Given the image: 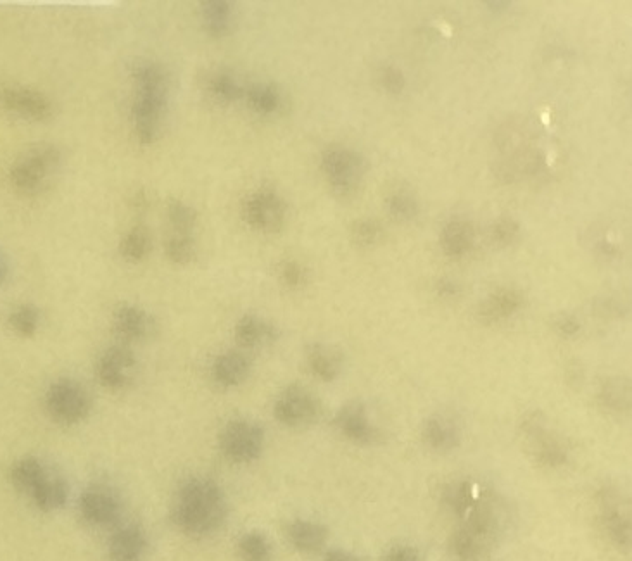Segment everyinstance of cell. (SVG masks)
Listing matches in <instances>:
<instances>
[{"mask_svg": "<svg viewBox=\"0 0 632 561\" xmlns=\"http://www.w3.org/2000/svg\"><path fill=\"white\" fill-rule=\"evenodd\" d=\"M170 520L182 536L194 541L216 536L227 524V492L209 475H189L173 492Z\"/></svg>", "mask_w": 632, "mask_h": 561, "instance_id": "1", "label": "cell"}, {"mask_svg": "<svg viewBox=\"0 0 632 561\" xmlns=\"http://www.w3.org/2000/svg\"><path fill=\"white\" fill-rule=\"evenodd\" d=\"M132 132L140 145L158 142L170 102V76L165 66L142 59L132 66Z\"/></svg>", "mask_w": 632, "mask_h": 561, "instance_id": "2", "label": "cell"}, {"mask_svg": "<svg viewBox=\"0 0 632 561\" xmlns=\"http://www.w3.org/2000/svg\"><path fill=\"white\" fill-rule=\"evenodd\" d=\"M63 166V152L54 144L32 145L21 152L9 168V183L14 192L35 196L44 192Z\"/></svg>", "mask_w": 632, "mask_h": 561, "instance_id": "3", "label": "cell"}, {"mask_svg": "<svg viewBox=\"0 0 632 561\" xmlns=\"http://www.w3.org/2000/svg\"><path fill=\"white\" fill-rule=\"evenodd\" d=\"M44 406L52 422L63 427H76L87 422L94 408V399L80 380L61 377L47 387Z\"/></svg>", "mask_w": 632, "mask_h": 561, "instance_id": "4", "label": "cell"}, {"mask_svg": "<svg viewBox=\"0 0 632 561\" xmlns=\"http://www.w3.org/2000/svg\"><path fill=\"white\" fill-rule=\"evenodd\" d=\"M266 435L260 423L251 418H232L218 434V448L234 465H251L265 451Z\"/></svg>", "mask_w": 632, "mask_h": 561, "instance_id": "5", "label": "cell"}, {"mask_svg": "<svg viewBox=\"0 0 632 561\" xmlns=\"http://www.w3.org/2000/svg\"><path fill=\"white\" fill-rule=\"evenodd\" d=\"M76 510L80 520L90 529H114L123 522L125 503L113 486L94 482L80 492Z\"/></svg>", "mask_w": 632, "mask_h": 561, "instance_id": "6", "label": "cell"}, {"mask_svg": "<svg viewBox=\"0 0 632 561\" xmlns=\"http://www.w3.org/2000/svg\"><path fill=\"white\" fill-rule=\"evenodd\" d=\"M95 379L106 391L118 394L135 384L139 375V361L133 349L125 344H111L102 349L94 365Z\"/></svg>", "mask_w": 632, "mask_h": 561, "instance_id": "7", "label": "cell"}, {"mask_svg": "<svg viewBox=\"0 0 632 561\" xmlns=\"http://www.w3.org/2000/svg\"><path fill=\"white\" fill-rule=\"evenodd\" d=\"M273 415L284 427L306 429L322 415V403L303 385H289L275 399Z\"/></svg>", "mask_w": 632, "mask_h": 561, "instance_id": "8", "label": "cell"}, {"mask_svg": "<svg viewBox=\"0 0 632 561\" xmlns=\"http://www.w3.org/2000/svg\"><path fill=\"white\" fill-rule=\"evenodd\" d=\"M0 111L21 120L42 123V121L51 120L54 116V104L40 90L16 85V83H2L0 85Z\"/></svg>", "mask_w": 632, "mask_h": 561, "instance_id": "9", "label": "cell"}, {"mask_svg": "<svg viewBox=\"0 0 632 561\" xmlns=\"http://www.w3.org/2000/svg\"><path fill=\"white\" fill-rule=\"evenodd\" d=\"M287 208L282 197L277 190L263 189L254 190L246 201L242 204V218L249 227L256 232L263 234H273L279 232L284 225Z\"/></svg>", "mask_w": 632, "mask_h": 561, "instance_id": "10", "label": "cell"}, {"mask_svg": "<svg viewBox=\"0 0 632 561\" xmlns=\"http://www.w3.org/2000/svg\"><path fill=\"white\" fill-rule=\"evenodd\" d=\"M320 166L332 189L341 194H348L358 185L365 168L356 152L339 145H332L323 151Z\"/></svg>", "mask_w": 632, "mask_h": 561, "instance_id": "11", "label": "cell"}, {"mask_svg": "<svg viewBox=\"0 0 632 561\" xmlns=\"http://www.w3.org/2000/svg\"><path fill=\"white\" fill-rule=\"evenodd\" d=\"M151 539L139 522H121L111 529L106 543L108 561H146Z\"/></svg>", "mask_w": 632, "mask_h": 561, "instance_id": "12", "label": "cell"}, {"mask_svg": "<svg viewBox=\"0 0 632 561\" xmlns=\"http://www.w3.org/2000/svg\"><path fill=\"white\" fill-rule=\"evenodd\" d=\"M111 327L118 341L125 346L142 344L156 334L154 316L137 304L123 303L114 309L111 316Z\"/></svg>", "mask_w": 632, "mask_h": 561, "instance_id": "13", "label": "cell"}, {"mask_svg": "<svg viewBox=\"0 0 632 561\" xmlns=\"http://www.w3.org/2000/svg\"><path fill=\"white\" fill-rule=\"evenodd\" d=\"M334 425L342 437L360 446L377 444L382 439V432L370 420L367 406L358 401L344 404L335 415Z\"/></svg>", "mask_w": 632, "mask_h": 561, "instance_id": "14", "label": "cell"}, {"mask_svg": "<svg viewBox=\"0 0 632 561\" xmlns=\"http://www.w3.org/2000/svg\"><path fill=\"white\" fill-rule=\"evenodd\" d=\"M251 372H253L251 360L241 349H228L216 354L209 368L211 379L222 389L241 387L249 379Z\"/></svg>", "mask_w": 632, "mask_h": 561, "instance_id": "15", "label": "cell"}, {"mask_svg": "<svg viewBox=\"0 0 632 561\" xmlns=\"http://www.w3.org/2000/svg\"><path fill=\"white\" fill-rule=\"evenodd\" d=\"M524 432L527 439L531 441L534 458L543 467L558 468L567 463V451L563 448L562 442L544 429V425L538 417L527 418Z\"/></svg>", "mask_w": 632, "mask_h": 561, "instance_id": "16", "label": "cell"}, {"mask_svg": "<svg viewBox=\"0 0 632 561\" xmlns=\"http://www.w3.org/2000/svg\"><path fill=\"white\" fill-rule=\"evenodd\" d=\"M285 539L303 555H315L327 546L329 529L311 518H294L285 525Z\"/></svg>", "mask_w": 632, "mask_h": 561, "instance_id": "17", "label": "cell"}, {"mask_svg": "<svg viewBox=\"0 0 632 561\" xmlns=\"http://www.w3.org/2000/svg\"><path fill=\"white\" fill-rule=\"evenodd\" d=\"M601 527L617 548H629L631 520L627 511L622 508L619 496H615L612 491H605L601 496Z\"/></svg>", "mask_w": 632, "mask_h": 561, "instance_id": "18", "label": "cell"}, {"mask_svg": "<svg viewBox=\"0 0 632 561\" xmlns=\"http://www.w3.org/2000/svg\"><path fill=\"white\" fill-rule=\"evenodd\" d=\"M30 503L42 513H56L66 508L70 501V486L68 480L64 479L61 473L56 470H49L44 479L40 480L32 492H30Z\"/></svg>", "mask_w": 632, "mask_h": 561, "instance_id": "19", "label": "cell"}, {"mask_svg": "<svg viewBox=\"0 0 632 561\" xmlns=\"http://www.w3.org/2000/svg\"><path fill=\"white\" fill-rule=\"evenodd\" d=\"M235 341L242 349H263L279 339V330L263 316L244 315L234 328Z\"/></svg>", "mask_w": 632, "mask_h": 561, "instance_id": "20", "label": "cell"}, {"mask_svg": "<svg viewBox=\"0 0 632 561\" xmlns=\"http://www.w3.org/2000/svg\"><path fill=\"white\" fill-rule=\"evenodd\" d=\"M203 85L208 97L225 106L241 101L246 95V87L242 85L234 71L227 68L209 71L208 75L204 76Z\"/></svg>", "mask_w": 632, "mask_h": 561, "instance_id": "21", "label": "cell"}, {"mask_svg": "<svg viewBox=\"0 0 632 561\" xmlns=\"http://www.w3.org/2000/svg\"><path fill=\"white\" fill-rule=\"evenodd\" d=\"M199 18L204 32L208 33L209 37H227L234 28V4L227 0H208L199 7Z\"/></svg>", "mask_w": 632, "mask_h": 561, "instance_id": "22", "label": "cell"}, {"mask_svg": "<svg viewBox=\"0 0 632 561\" xmlns=\"http://www.w3.org/2000/svg\"><path fill=\"white\" fill-rule=\"evenodd\" d=\"M308 370L315 379L334 382L342 372V356L329 344H311L306 351Z\"/></svg>", "mask_w": 632, "mask_h": 561, "instance_id": "23", "label": "cell"}, {"mask_svg": "<svg viewBox=\"0 0 632 561\" xmlns=\"http://www.w3.org/2000/svg\"><path fill=\"white\" fill-rule=\"evenodd\" d=\"M49 470L51 468L47 467V463L37 456H23L14 461L13 467L9 470V480L19 494L28 498L30 492L40 484V480L44 479Z\"/></svg>", "mask_w": 632, "mask_h": 561, "instance_id": "24", "label": "cell"}, {"mask_svg": "<svg viewBox=\"0 0 632 561\" xmlns=\"http://www.w3.org/2000/svg\"><path fill=\"white\" fill-rule=\"evenodd\" d=\"M424 441L430 449L439 453H448L460 444V430L456 423L446 415H434L425 422Z\"/></svg>", "mask_w": 632, "mask_h": 561, "instance_id": "25", "label": "cell"}, {"mask_svg": "<svg viewBox=\"0 0 632 561\" xmlns=\"http://www.w3.org/2000/svg\"><path fill=\"white\" fill-rule=\"evenodd\" d=\"M441 246L451 258H462L474 246V228L465 220H451L444 225Z\"/></svg>", "mask_w": 632, "mask_h": 561, "instance_id": "26", "label": "cell"}, {"mask_svg": "<svg viewBox=\"0 0 632 561\" xmlns=\"http://www.w3.org/2000/svg\"><path fill=\"white\" fill-rule=\"evenodd\" d=\"M491 544L493 543L462 527L449 539V551L456 561H482L489 553Z\"/></svg>", "mask_w": 632, "mask_h": 561, "instance_id": "27", "label": "cell"}, {"mask_svg": "<svg viewBox=\"0 0 632 561\" xmlns=\"http://www.w3.org/2000/svg\"><path fill=\"white\" fill-rule=\"evenodd\" d=\"M151 249V232L146 225H133L132 228H128L121 237L120 246H118L121 258L125 259L127 263L144 261L151 254Z\"/></svg>", "mask_w": 632, "mask_h": 561, "instance_id": "28", "label": "cell"}, {"mask_svg": "<svg viewBox=\"0 0 632 561\" xmlns=\"http://www.w3.org/2000/svg\"><path fill=\"white\" fill-rule=\"evenodd\" d=\"M520 306H522V297L517 290H496L493 296L482 304V316H484V320L498 322V320H505L508 316L515 315Z\"/></svg>", "mask_w": 632, "mask_h": 561, "instance_id": "29", "label": "cell"}, {"mask_svg": "<svg viewBox=\"0 0 632 561\" xmlns=\"http://www.w3.org/2000/svg\"><path fill=\"white\" fill-rule=\"evenodd\" d=\"M244 99L254 113L265 114V116L277 113L282 106V94L272 83H253L249 89H246Z\"/></svg>", "mask_w": 632, "mask_h": 561, "instance_id": "30", "label": "cell"}, {"mask_svg": "<svg viewBox=\"0 0 632 561\" xmlns=\"http://www.w3.org/2000/svg\"><path fill=\"white\" fill-rule=\"evenodd\" d=\"M237 555L242 561H272V543L260 530H247L237 541Z\"/></svg>", "mask_w": 632, "mask_h": 561, "instance_id": "31", "label": "cell"}, {"mask_svg": "<svg viewBox=\"0 0 632 561\" xmlns=\"http://www.w3.org/2000/svg\"><path fill=\"white\" fill-rule=\"evenodd\" d=\"M165 254L173 265H190L197 258V240L194 234L168 232L165 237Z\"/></svg>", "mask_w": 632, "mask_h": 561, "instance_id": "32", "label": "cell"}, {"mask_svg": "<svg viewBox=\"0 0 632 561\" xmlns=\"http://www.w3.org/2000/svg\"><path fill=\"white\" fill-rule=\"evenodd\" d=\"M166 221L170 225V232L177 234H196L197 215L196 208L182 199H171L166 206Z\"/></svg>", "mask_w": 632, "mask_h": 561, "instance_id": "33", "label": "cell"}, {"mask_svg": "<svg viewBox=\"0 0 632 561\" xmlns=\"http://www.w3.org/2000/svg\"><path fill=\"white\" fill-rule=\"evenodd\" d=\"M42 322V315L33 304H19L9 313V327L14 334L23 339H30L37 334Z\"/></svg>", "mask_w": 632, "mask_h": 561, "instance_id": "34", "label": "cell"}, {"mask_svg": "<svg viewBox=\"0 0 632 561\" xmlns=\"http://www.w3.org/2000/svg\"><path fill=\"white\" fill-rule=\"evenodd\" d=\"M600 399L608 410L624 411V406L629 404V387L622 379L607 380L601 387Z\"/></svg>", "mask_w": 632, "mask_h": 561, "instance_id": "35", "label": "cell"}, {"mask_svg": "<svg viewBox=\"0 0 632 561\" xmlns=\"http://www.w3.org/2000/svg\"><path fill=\"white\" fill-rule=\"evenodd\" d=\"M387 209L398 220H411L417 215V201L406 192H394L387 199Z\"/></svg>", "mask_w": 632, "mask_h": 561, "instance_id": "36", "label": "cell"}, {"mask_svg": "<svg viewBox=\"0 0 632 561\" xmlns=\"http://www.w3.org/2000/svg\"><path fill=\"white\" fill-rule=\"evenodd\" d=\"M280 278H282L285 287L299 289L306 284V270L296 259H287L280 266Z\"/></svg>", "mask_w": 632, "mask_h": 561, "instance_id": "37", "label": "cell"}, {"mask_svg": "<svg viewBox=\"0 0 632 561\" xmlns=\"http://www.w3.org/2000/svg\"><path fill=\"white\" fill-rule=\"evenodd\" d=\"M380 237V227L377 221L360 220L353 225V239L360 246H370Z\"/></svg>", "mask_w": 632, "mask_h": 561, "instance_id": "38", "label": "cell"}, {"mask_svg": "<svg viewBox=\"0 0 632 561\" xmlns=\"http://www.w3.org/2000/svg\"><path fill=\"white\" fill-rule=\"evenodd\" d=\"M519 235V223L512 220V218H503V220L496 221L493 227V239L501 244V246H508L512 244L513 239Z\"/></svg>", "mask_w": 632, "mask_h": 561, "instance_id": "39", "label": "cell"}, {"mask_svg": "<svg viewBox=\"0 0 632 561\" xmlns=\"http://www.w3.org/2000/svg\"><path fill=\"white\" fill-rule=\"evenodd\" d=\"M380 83H382L389 92L398 94V92L405 89V76H403V73H401L398 68L387 66V68L380 71Z\"/></svg>", "mask_w": 632, "mask_h": 561, "instance_id": "40", "label": "cell"}, {"mask_svg": "<svg viewBox=\"0 0 632 561\" xmlns=\"http://www.w3.org/2000/svg\"><path fill=\"white\" fill-rule=\"evenodd\" d=\"M384 561H422L417 548L408 544H396L387 549Z\"/></svg>", "mask_w": 632, "mask_h": 561, "instance_id": "41", "label": "cell"}, {"mask_svg": "<svg viewBox=\"0 0 632 561\" xmlns=\"http://www.w3.org/2000/svg\"><path fill=\"white\" fill-rule=\"evenodd\" d=\"M579 328H581V325H579L574 316H563L557 322L558 334L565 335V337L576 335L579 332Z\"/></svg>", "mask_w": 632, "mask_h": 561, "instance_id": "42", "label": "cell"}, {"mask_svg": "<svg viewBox=\"0 0 632 561\" xmlns=\"http://www.w3.org/2000/svg\"><path fill=\"white\" fill-rule=\"evenodd\" d=\"M322 561H360L356 556L351 553V551H346V549H330L323 556Z\"/></svg>", "mask_w": 632, "mask_h": 561, "instance_id": "43", "label": "cell"}, {"mask_svg": "<svg viewBox=\"0 0 632 561\" xmlns=\"http://www.w3.org/2000/svg\"><path fill=\"white\" fill-rule=\"evenodd\" d=\"M437 290H439L441 296H456L458 285H456L451 278H441V280L437 282Z\"/></svg>", "mask_w": 632, "mask_h": 561, "instance_id": "44", "label": "cell"}, {"mask_svg": "<svg viewBox=\"0 0 632 561\" xmlns=\"http://www.w3.org/2000/svg\"><path fill=\"white\" fill-rule=\"evenodd\" d=\"M149 206V202H147V196L144 192H139V194H135L133 197V208L135 209H146Z\"/></svg>", "mask_w": 632, "mask_h": 561, "instance_id": "45", "label": "cell"}, {"mask_svg": "<svg viewBox=\"0 0 632 561\" xmlns=\"http://www.w3.org/2000/svg\"><path fill=\"white\" fill-rule=\"evenodd\" d=\"M6 277H7V259H6V256L2 254V251H0V285L6 282Z\"/></svg>", "mask_w": 632, "mask_h": 561, "instance_id": "46", "label": "cell"}]
</instances>
